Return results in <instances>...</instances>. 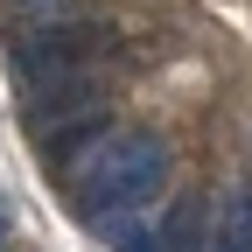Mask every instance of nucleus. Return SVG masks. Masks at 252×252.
Returning a JSON list of instances; mask_svg holds the SVG:
<instances>
[{
	"instance_id": "f257e3e1",
	"label": "nucleus",
	"mask_w": 252,
	"mask_h": 252,
	"mask_svg": "<svg viewBox=\"0 0 252 252\" xmlns=\"http://www.w3.org/2000/svg\"><path fill=\"white\" fill-rule=\"evenodd\" d=\"M161 182H168V140L161 133H112L77 168V189L91 210H140L161 196Z\"/></svg>"
},
{
	"instance_id": "f03ea898",
	"label": "nucleus",
	"mask_w": 252,
	"mask_h": 252,
	"mask_svg": "<svg viewBox=\"0 0 252 252\" xmlns=\"http://www.w3.org/2000/svg\"><path fill=\"white\" fill-rule=\"evenodd\" d=\"M21 119H28V140L42 154H70L77 140L105 133V91L91 77H63V84H35L21 98Z\"/></svg>"
},
{
	"instance_id": "7ed1b4c3",
	"label": "nucleus",
	"mask_w": 252,
	"mask_h": 252,
	"mask_svg": "<svg viewBox=\"0 0 252 252\" xmlns=\"http://www.w3.org/2000/svg\"><path fill=\"white\" fill-rule=\"evenodd\" d=\"M98 28L91 21H28L14 35V77L35 91V84H63V77H84V63L98 56Z\"/></svg>"
},
{
	"instance_id": "20e7f679",
	"label": "nucleus",
	"mask_w": 252,
	"mask_h": 252,
	"mask_svg": "<svg viewBox=\"0 0 252 252\" xmlns=\"http://www.w3.org/2000/svg\"><path fill=\"white\" fill-rule=\"evenodd\" d=\"M210 245V210H203V196H175L168 210H161V224H154V238H147V252H203Z\"/></svg>"
},
{
	"instance_id": "39448f33",
	"label": "nucleus",
	"mask_w": 252,
	"mask_h": 252,
	"mask_svg": "<svg viewBox=\"0 0 252 252\" xmlns=\"http://www.w3.org/2000/svg\"><path fill=\"white\" fill-rule=\"evenodd\" d=\"M203 252H252V182L217 203V231H210Z\"/></svg>"
},
{
	"instance_id": "423d86ee",
	"label": "nucleus",
	"mask_w": 252,
	"mask_h": 252,
	"mask_svg": "<svg viewBox=\"0 0 252 252\" xmlns=\"http://www.w3.org/2000/svg\"><path fill=\"white\" fill-rule=\"evenodd\" d=\"M14 7H21L28 21H63V14H70V0H14Z\"/></svg>"
},
{
	"instance_id": "0eeeda50",
	"label": "nucleus",
	"mask_w": 252,
	"mask_h": 252,
	"mask_svg": "<svg viewBox=\"0 0 252 252\" xmlns=\"http://www.w3.org/2000/svg\"><path fill=\"white\" fill-rule=\"evenodd\" d=\"M0 238H7V210H0Z\"/></svg>"
}]
</instances>
